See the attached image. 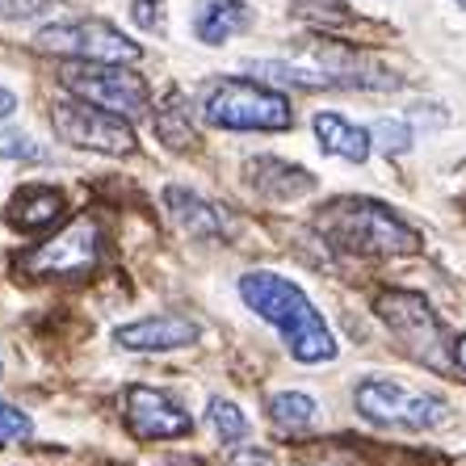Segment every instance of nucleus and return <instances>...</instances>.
Here are the masks:
<instances>
[{
  "label": "nucleus",
  "instance_id": "7",
  "mask_svg": "<svg viewBox=\"0 0 466 466\" xmlns=\"http://www.w3.org/2000/svg\"><path fill=\"white\" fill-rule=\"evenodd\" d=\"M374 311H379L382 324L400 337V345L412 353V358H420L424 366H450L454 358H445V345H441V319H437V311L429 303H424L420 294L412 290H382L379 299H374Z\"/></svg>",
  "mask_w": 466,
  "mask_h": 466
},
{
  "label": "nucleus",
  "instance_id": "3",
  "mask_svg": "<svg viewBox=\"0 0 466 466\" xmlns=\"http://www.w3.org/2000/svg\"><path fill=\"white\" fill-rule=\"evenodd\" d=\"M202 118L218 130H290L294 109L290 97L273 85L248 76L215 80L202 97Z\"/></svg>",
  "mask_w": 466,
  "mask_h": 466
},
{
  "label": "nucleus",
  "instance_id": "23",
  "mask_svg": "<svg viewBox=\"0 0 466 466\" xmlns=\"http://www.w3.org/2000/svg\"><path fill=\"white\" fill-rule=\"evenodd\" d=\"M34 433V424L25 412H17L13 403H0V445H17Z\"/></svg>",
  "mask_w": 466,
  "mask_h": 466
},
{
  "label": "nucleus",
  "instance_id": "22",
  "mask_svg": "<svg viewBox=\"0 0 466 466\" xmlns=\"http://www.w3.org/2000/svg\"><path fill=\"white\" fill-rule=\"evenodd\" d=\"M0 160H43V147L22 130H0Z\"/></svg>",
  "mask_w": 466,
  "mask_h": 466
},
{
  "label": "nucleus",
  "instance_id": "4",
  "mask_svg": "<svg viewBox=\"0 0 466 466\" xmlns=\"http://www.w3.org/2000/svg\"><path fill=\"white\" fill-rule=\"evenodd\" d=\"M59 85L72 93V97H85L93 106H106L114 114H143L152 106V93H147V80L139 72H130V64H101V59H67L59 64Z\"/></svg>",
  "mask_w": 466,
  "mask_h": 466
},
{
  "label": "nucleus",
  "instance_id": "9",
  "mask_svg": "<svg viewBox=\"0 0 466 466\" xmlns=\"http://www.w3.org/2000/svg\"><path fill=\"white\" fill-rule=\"evenodd\" d=\"M97 228L88 218H76L72 228H64L55 239L38 244V248L17 257V273L25 278H85L97 265Z\"/></svg>",
  "mask_w": 466,
  "mask_h": 466
},
{
  "label": "nucleus",
  "instance_id": "1",
  "mask_svg": "<svg viewBox=\"0 0 466 466\" xmlns=\"http://www.w3.org/2000/svg\"><path fill=\"white\" fill-rule=\"evenodd\" d=\"M239 299L248 303V311H257L265 324H273L282 332L294 361L319 366V361L337 358L340 345H337V337H332V328L324 324V315L315 311V303L290 278L269 273V269L244 273V278H239Z\"/></svg>",
  "mask_w": 466,
  "mask_h": 466
},
{
  "label": "nucleus",
  "instance_id": "29",
  "mask_svg": "<svg viewBox=\"0 0 466 466\" xmlns=\"http://www.w3.org/2000/svg\"><path fill=\"white\" fill-rule=\"evenodd\" d=\"M458 5H462V9H466V0H458Z\"/></svg>",
  "mask_w": 466,
  "mask_h": 466
},
{
  "label": "nucleus",
  "instance_id": "16",
  "mask_svg": "<svg viewBox=\"0 0 466 466\" xmlns=\"http://www.w3.org/2000/svg\"><path fill=\"white\" fill-rule=\"evenodd\" d=\"M64 210H67V202L59 189H51V185H25L9 202V223L17 231H46L64 218Z\"/></svg>",
  "mask_w": 466,
  "mask_h": 466
},
{
  "label": "nucleus",
  "instance_id": "5",
  "mask_svg": "<svg viewBox=\"0 0 466 466\" xmlns=\"http://www.w3.org/2000/svg\"><path fill=\"white\" fill-rule=\"evenodd\" d=\"M353 403L370 424H382V429H437V424L450 420V403L441 395H429V390H412L403 382L390 379H366L353 390Z\"/></svg>",
  "mask_w": 466,
  "mask_h": 466
},
{
  "label": "nucleus",
  "instance_id": "21",
  "mask_svg": "<svg viewBox=\"0 0 466 466\" xmlns=\"http://www.w3.org/2000/svg\"><path fill=\"white\" fill-rule=\"evenodd\" d=\"M370 139H374V147H379L382 156H403L412 147V127L400 118H379L370 127Z\"/></svg>",
  "mask_w": 466,
  "mask_h": 466
},
{
  "label": "nucleus",
  "instance_id": "6",
  "mask_svg": "<svg viewBox=\"0 0 466 466\" xmlns=\"http://www.w3.org/2000/svg\"><path fill=\"white\" fill-rule=\"evenodd\" d=\"M51 127L55 135L72 147L101 156H130L135 152V130H130L127 114H114L106 106H93L85 97H59L51 106Z\"/></svg>",
  "mask_w": 466,
  "mask_h": 466
},
{
  "label": "nucleus",
  "instance_id": "2",
  "mask_svg": "<svg viewBox=\"0 0 466 466\" xmlns=\"http://www.w3.org/2000/svg\"><path fill=\"white\" fill-rule=\"evenodd\" d=\"M319 236L358 257H408L420 248V231L374 198H337L315 218Z\"/></svg>",
  "mask_w": 466,
  "mask_h": 466
},
{
  "label": "nucleus",
  "instance_id": "27",
  "mask_svg": "<svg viewBox=\"0 0 466 466\" xmlns=\"http://www.w3.org/2000/svg\"><path fill=\"white\" fill-rule=\"evenodd\" d=\"M450 358H454V366L466 374V337H458L454 345H450Z\"/></svg>",
  "mask_w": 466,
  "mask_h": 466
},
{
  "label": "nucleus",
  "instance_id": "26",
  "mask_svg": "<svg viewBox=\"0 0 466 466\" xmlns=\"http://www.w3.org/2000/svg\"><path fill=\"white\" fill-rule=\"evenodd\" d=\"M228 466H273V458L265 450H257V445H244V450L228 454Z\"/></svg>",
  "mask_w": 466,
  "mask_h": 466
},
{
  "label": "nucleus",
  "instance_id": "24",
  "mask_svg": "<svg viewBox=\"0 0 466 466\" xmlns=\"http://www.w3.org/2000/svg\"><path fill=\"white\" fill-rule=\"evenodd\" d=\"M130 17L143 30H164V0H135L130 5Z\"/></svg>",
  "mask_w": 466,
  "mask_h": 466
},
{
  "label": "nucleus",
  "instance_id": "20",
  "mask_svg": "<svg viewBox=\"0 0 466 466\" xmlns=\"http://www.w3.org/2000/svg\"><path fill=\"white\" fill-rule=\"evenodd\" d=\"M210 424H215V433H218V441L223 445H231V441H244L248 437V416L239 412L231 400H210Z\"/></svg>",
  "mask_w": 466,
  "mask_h": 466
},
{
  "label": "nucleus",
  "instance_id": "11",
  "mask_svg": "<svg viewBox=\"0 0 466 466\" xmlns=\"http://www.w3.org/2000/svg\"><path fill=\"white\" fill-rule=\"evenodd\" d=\"M122 349L130 353H168V349H185L198 340V324L189 315H147L139 324H127L114 332Z\"/></svg>",
  "mask_w": 466,
  "mask_h": 466
},
{
  "label": "nucleus",
  "instance_id": "13",
  "mask_svg": "<svg viewBox=\"0 0 466 466\" xmlns=\"http://www.w3.org/2000/svg\"><path fill=\"white\" fill-rule=\"evenodd\" d=\"M164 207H168V215L181 223L189 236H231V215L223 207H215V202H207V198L189 194V189H181V185H168L164 189Z\"/></svg>",
  "mask_w": 466,
  "mask_h": 466
},
{
  "label": "nucleus",
  "instance_id": "17",
  "mask_svg": "<svg viewBox=\"0 0 466 466\" xmlns=\"http://www.w3.org/2000/svg\"><path fill=\"white\" fill-rule=\"evenodd\" d=\"M156 135H160L164 147L173 152H185L194 147V122H189V106H185L181 93H164V101L156 106Z\"/></svg>",
  "mask_w": 466,
  "mask_h": 466
},
{
  "label": "nucleus",
  "instance_id": "25",
  "mask_svg": "<svg viewBox=\"0 0 466 466\" xmlns=\"http://www.w3.org/2000/svg\"><path fill=\"white\" fill-rule=\"evenodd\" d=\"M46 9V0H0V17L5 22H25V17H38Z\"/></svg>",
  "mask_w": 466,
  "mask_h": 466
},
{
  "label": "nucleus",
  "instance_id": "8",
  "mask_svg": "<svg viewBox=\"0 0 466 466\" xmlns=\"http://www.w3.org/2000/svg\"><path fill=\"white\" fill-rule=\"evenodd\" d=\"M34 46L55 55H72V59H101V64H135L143 55L135 38H127L118 25L101 22V17L46 25V30H38Z\"/></svg>",
  "mask_w": 466,
  "mask_h": 466
},
{
  "label": "nucleus",
  "instance_id": "12",
  "mask_svg": "<svg viewBox=\"0 0 466 466\" xmlns=\"http://www.w3.org/2000/svg\"><path fill=\"white\" fill-rule=\"evenodd\" d=\"M248 185L260 198H273V202H294L315 189V177L307 168L290 160H278V156H257L248 164Z\"/></svg>",
  "mask_w": 466,
  "mask_h": 466
},
{
  "label": "nucleus",
  "instance_id": "15",
  "mask_svg": "<svg viewBox=\"0 0 466 466\" xmlns=\"http://www.w3.org/2000/svg\"><path fill=\"white\" fill-rule=\"evenodd\" d=\"M248 25H252V9L244 0H198V9H194V34H198V43H207V46L231 43Z\"/></svg>",
  "mask_w": 466,
  "mask_h": 466
},
{
  "label": "nucleus",
  "instance_id": "10",
  "mask_svg": "<svg viewBox=\"0 0 466 466\" xmlns=\"http://www.w3.org/2000/svg\"><path fill=\"white\" fill-rule=\"evenodd\" d=\"M122 416H127V429L139 441H177V437L194 433V420L177 400H168L164 390H152L135 382L122 395Z\"/></svg>",
  "mask_w": 466,
  "mask_h": 466
},
{
  "label": "nucleus",
  "instance_id": "18",
  "mask_svg": "<svg viewBox=\"0 0 466 466\" xmlns=\"http://www.w3.org/2000/svg\"><path fill=\"white\" fill-rule=\"evenodd\" d=\"M315 412H319V403H315L311 395H303V390H282V395L269 400V420L278 424V429H286V433L307 429V424L315 420Z\"/></svg>",
  "mask_w": 466,
  "mask_h": 466
},
{
  "label": "nucleus",
  "instance_id": "28",
  "mask_svg": "<svg viewBox=\"0 0 466 466\" xmlns=\"http://www.w3.org/2000/svg\"><path fill=\"white\" fill-rule=\"evenodd\" d=\"M13 109H17V97H13V93H9V88H5V85H0V118H9V114H13Z\"/></svg>",
  "mask_w": 466,
  "mask_h": 466
},
{
  "label": "nucleus",
  "instance_id": "14",
  "mask_svg": "<svg viewBox=\"0 0 466 466\" xmlns=\"http://www.w3.org/2000/svg\"><path fill=\"white\" fill-rule=\"evenodd\" d=\"M311 130H315V139H319V147H324L328 156H340V160H349V164H366L370 160L374 139H370V130L358 127V122L340 118V114H332V109H319V114L311 118Z\"/></svg>",
  "mask_w": 466,
  "mask_h": 466
},
{
  "label": "nucleus",
  "instance_id": "19",
  "mask_svg": "<svg viewBox=\"0 0 466 466\" xmlns=\"http://www.w3.org/2000/svg\"><path fill=\"white\" fill-rule=\"evenodd\" d=\"M290 13L303 17L307 25H319V30H345V25L358 22L345 0H294Z\"/></svg>",
  "mask_w": 466,
  "mask_h": 466
}]
</instances>
